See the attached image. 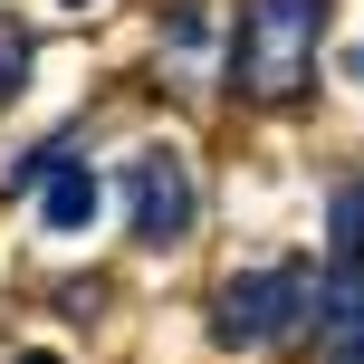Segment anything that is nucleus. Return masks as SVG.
Returning <instances> with one entry per match:
<instances>
[{
	"mask_svg": "<svg viewBox=\"0 0 364 364\" xmlns=\"http://www.w3.org/2000/svg\"><path fill=\"white\" fill-rule=\"evenodd\" d=\"M326 278L307 269V259H288V269H250V278H220L211 297V346L250 355V346H278V336H326Z\"/></svg>",
	"mask_w": 364,
	"mask_h": 364,
	"instance_id": "1",
	"label": "nucleus"
},
{
	"mask_svg": "<svg viewBox=\"0 0 364 364\" xmlns=\"http://www.w3.org/2000/svg\"><path fill=\"white\" fill-rule=\"evenodd\" d=\"M316 38H326V0H250V10H240V48H230V87L250 96V106L297 96Z\"/></svg>",
	"mask_w": 364,
	"mask_h": 364,
	"instance_id": "2",
	"label": "nucleus"
},
{
	"mask_svg": "<svg viewBox=\"0 0 364 364\" xmlns=\"http://www.w3.org/2000/svg\"><path fill=\"white\" fill-rule=\"evenodd\" d=\"M125 211H134V240H154V250H173L182 230H192V182H182V154H134L125 173Z\"/></svg>",
	"mask_w": 364,
	"mask_h": 364,
	"instance_id": "3",
	"label": "nucleus"
},
{
	"mask_svg": "<svg viewBox=\"0 0 364 364\" xmlns=\"http://www.w3.org/2000/svg\"><path fill=\"white\" fill-rule=\"evenodd\" d=\"M19 173H38V201H48V230H87L96 220V173L77 164L68 144H38Z\"/></svg>",
	"mask_w": 364,
	"mask_h": 364,
	"instance_id": "4",
	"label": "nucleus"
},
{
	"mask_svg": "<svg viewBox=\"0 0 364 364\" xmlns=\"http://www.w3.org/2000/svg\"><path fill=\"white\" fill-rule=\"evenodd\" d=\"M364 297V182H346V192H336V250H326V307L346 316ZM326 316V326H336Z\"/></svg>",
	"mask_w": 364,
	"mask_h": 364,
	"instance_id": "5",
	"label": "nucleus"
},
{
	"mask_svg": "<svg viewBox=\"0 0 364 364\" xmlns=\"http://www.w3.org/2000/svg\"><path fill=\"white\" fill-rule=\"evenodd\" d=\"M19 68H29V29H10V19H0V106L19 96Z\"/></svg>",
	"mask_w": 364,
	"mask_h": 364,
	"instance_id": "6",
	"label": "nucleus"
},
{
	"mask_svg": "<svg viewBox=\"0 0 364 364\" xmlns=\"http://www.w3.org/2000/svg\"><path fill=\"white\" fill-rule=\"evenodd\" d=\"M326 336H336V355H326V364H364V297H355V307H346V316H336V326H326Z\"/></svg>",
	"mask_w": 364,
	"mask_h": 364,
	"instance_id": "7",
	"label": "nucleus"
},
{
	"mask_svg": "<svg viewBox=\"0 0 364 364\" xmlns=\"http://www.w3.org/2000/svg\"><path fill=\"white\" fill-rule=\"evenodd\" d=\"M10 364H58V355H10Z\"/></svg>",
	"mask_w": 364,
	"mask_h": 364,
	"instance_id": "8",
	"label": "nucleus"
},
{
	"mask_svg": "<svg viewBox=\"0 0 364 364\" xmlns=\"http://www.w3.org/2000/svg\"><path fill=\"white\" fill-rule=\"evenodd\" d=\"M355 77H364V48H355Z\"/></svg>",
	"mask_w": 364,
	"mask_h": 364,
	"instance_id": "9",
	"label": "nucleus"
},
{
	"mask_svg": "<svg viewBox=\"0 0 364 364\" xmlns=\"http://www.w3.org/2000/svg\"><path fill=\"white\" fill-rule=\"evenodd\" d=\"M68 10H87V0H68Z\"/></svg>",
	"mask_w": 364,
	"mask_h": 364,
	"instance_id": "10",
	"label": "nucleus"
}]
</instances>
